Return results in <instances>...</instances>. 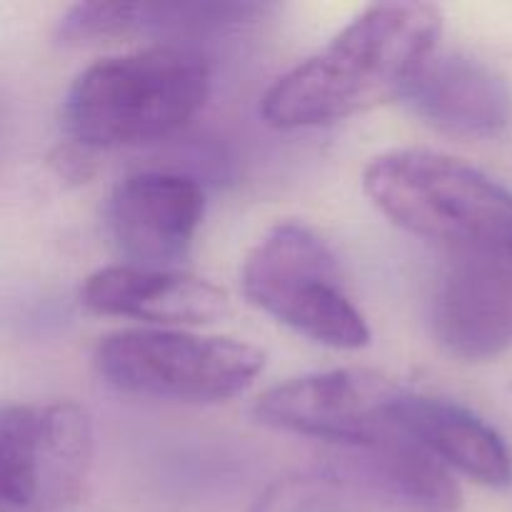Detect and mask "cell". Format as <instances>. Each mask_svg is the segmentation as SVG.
<instances>
[{"instance_id":"obj_12","label":"cell","mask_w":512,"mask_h":512,"mask_svg":"<svg viewBox=\"0 0 512 512\" xmlns=\"http://www.w3.org/2000/svg\"><path fill=\"white\" fill-rule=\"evenodd\" d=\"M400 433L485 488L512 483V453L503 435L455 400L405 390L398 410Z\"/></svg>"},{"instance_id":"obj_11","label":"cell","mask_w":512,"mask_h":512,"mask_svg":"<svg viewBox=\"0 0 512 512\" xmlns=\"http://www.w3.org/2000/svg\"><path fill=\"white\" fill-rule=\"evenodd\" d=\"M80 298L100 315L160 325H195L220 318L228 300L220 288L183 270L105 265L88 275Z\"/></svg>"},{"instance_id":"obj_4","label":"cell","mask_w":512,"mask_h":512,"mask_svg":"<svg viewBox=\"0 0 512 512\" xmlns=\"http://www.w3.org/2000/svg\"><path fill=\"white\" fill-rule=\"evenodd\" d=\"M240 285L255 308L313 343L338 350L370 343V328L345 293L333 250L308 225H275L245 258Z\"/></svg>"},{"instance_id":"obj_5","label":"cell","mask_w":512,"mask_h":512,"mask_svg":"<svg viewBox=\"0 0 512 512\" xmlns=\"http://www.w3.org/2000/svg\"><path fill=\"white\" fill-rule=\"evenodd\" d=\"M95 373L118 393L175 403H223L243 393L265 368L250 343L185 330H118L98 343Z\"/></svg>"},{"instance_id":"obj_10","label":"cell","mask_w":512,"mask_h":512,"mask_svg":"<svg viewBox=\"0 0 512 512\" xmlns=\"http://www.w3.org/2000/svg\"><path fill=\"white\" fill-rule=\"evenodd\" d=\"M410 110L443 133L498 138L512 128V88L483 60L433 53L410 85Z\"/></svg>"},{"instance_id":"obj_1","label":"cell","mask_w":512,"mask_h":512,"mask_svg":"<svg viewBox=\"0 0 512 512\" xmlns=\"http://www.w3.org/2000/svg\"><path fill=\"white\" fill-rule=\"evenodd\" d=\"M443 13L430 3H375L325 48L280 75L260 115L280 130L335 123L405 98L435 53Z\"/></svg>"},{"instance_id":"obj_2","label":"cell","mask_w":512,"mask_h":512,"mask_svg":"<svg viewBox=\"0 0 512 512\" xmlns=\"http://www.w3.org/2000/svg\"><path fill=\"white\" fill-rule=\"evenodd\" d=\"M210 93V65L190 45L160 43L88 65L65 95L63 125L83 148L173 135Z\"/></svg>"},{"instance_id":"obj_15","label":"cell","mask_w":512,"mask_h":512,"mask_svg":"<svg viewBox=\"0 0 512 512\" xmlns=\"http://www.w3.org/2000/svg\"><path fill=\"white\" fill-rule=\"evenodd\" d=\"M355 493L343 468L298 470L268 485L248 512H343Z\"/></svg>"},{"instance_id":"obj_9","label":"cell","mask_w":512,"mask_h":512,"mask_svg":"<svg viewBox=\"0 0 512 512\" xmlns=\"http://www.w3.org/2000/svg\"><path fill=\"white\" fill-rule=\"evenodd\" d=\"M433 330L448 353L465 360L512 348V258L453 255L433 295Z\"/></svg>"},{"instance_id":"obj_6","label":"cell","mask_w":512,"mask_h":512,"mask_svg":"<svg viewBox=\"0 0 512 512\" xmlns=\"http://www.w3.org/2000/svg\"><path fill=\"white\" fill-rule=\"evenodd\" d=\"M93 465V423L75 403L8 405L0 413V493L20 512L78 503Z\"/></svg>"},{"instance_id":"obj_14","label":"cell","mask_w":512,"mask_h":512,"mask_svg":"<svg viewBox=\"0 0 512 512\" xmlns=\"http://www.w3.org/2000/svg\"><path fill=\"white\" fill-rule=\"evenodd\" d=\"M255 3H75L55 23L60 45H93L100 40L145 33H203L263 13Z\"/></svg>"},{"instance_id":"obj_3","label":"cell","mask_w":512,"mask_h":512,"mask_svg":"<svg viewBox=\"0 0 512 512\" xmlns=\"http://www.w3.org/2000/svg\"><path fill=\"white\" fill-rule=\"evenodd\" d=\"M368 198L395 225L460 253L512 258V190L453 155L383 153L365 168Z\"/></svg>"},{"instance_id":"obj_7","label":"cell","mask_w":512,"mask_h":512,"mask_svg":"<svg viewBox=\"0 0 512 512\" xmlns=\"http://www.w3.org/2000/svg\"><path fill=\"white\" fill-rule=\"evenodd\" d=\"M403 393L378 373L338 368L273 385L255 400L253 413L275 430L358 450L400 433L395 410Z\"/></svg>"},{"instance_id":"obj_13","label":"cell","mask_w":512,"mask_h":512,"mask_svg":"<svg viewBox=\"0 0 512 512\" xmlns=\"http://www.w3.org/2000/svg\"><path fill=\"white\" fill-rule=\"evenodd\" d=\"M343 470L358 493L375 495L400 512L463 510V493L448 465L405 433L350 450Z\"/></svg>"},{"instance_id":"obj_8","label":"cell","mask_w":512,"mask_h":512,"mask_svg":"<svg viewBox=\"0 0 512 512\" xmlns=\"http://www.w3.org/2000/svg\"><path fill=\"white\" fill-rule=\"evenodd\" d=\"M205 213V193L190 175L138 170L108 200V230L125 263L175 270L188 255Z\"/></svg>"}]
</instances>
